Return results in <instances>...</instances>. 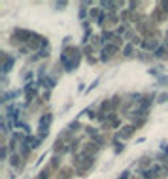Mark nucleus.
<instances>
[{"label": "nucleus", "instance_id": "10", "mask_svg": "<svg viewBox=\"0 0 168 179\" xmlns=\"http://www.w3.org/2000/svg\"><path fill=\"white\" fill-rule=\"evenodd\" d=\"M123 53L127 55V57H130V55H132V45H127V47H125V51H123Z\"/></svg>", "mask_w": 168, "mask_h": 179}, {"label": "nucleus", "instance_id": "6", "mask_svg": "<svg viewBox=\"0 0 168 179\" xmlns=\"http://www.w3.org/2000/svg\"><path fill=\"white\" fill-rule=\"evenodd\" d=\"M144 47H145V49H155V47H157V40H153V38H147V40L144 42Z\"/></svg>", "mask_w": 168, "mask_h": 179}, {"label": "nucleus", "instance_id": "2", "mask_svg": "<svg viewBox=\"0 0 168 179\" xmlns=\"http://www.w3.org/2000/svg\"><path fill=\"white\" fill-rule=\"evenodd\" d=\"M161 177V168L159 166H153V168H147L144 172V179H159Z\"/></svg>", "mask_w": 168, "mask_h": 179}, {"label": "nucleus", "instance_id": "4", "mask_svg": "<svg viewBox=\"0 0 168 179\" xmlns=\"http://www.w3.org/2000/svg\"><path fill=\"white\" fill-rule=\"evenodd\" d=\"M40 85L42 87H47V89H53V87H55V79H51V77H42Z\"/></svg>", "mask_w": 168, "mask_h": 179}, {"label": "nucleus", "instance_id": "5", "mask_svg": "<svg viewBox=\"0 0 168 179\" xmlns=\"http://www.w3.org/2000/svg\"><path fill=\"white\" fill-rule=\"evenodd\" d=\"M132 130H134V126H125V128H123V132H119V138H130V136H132Z\"/></svg>", "mask_w": 168, "mask_h": 179}, {"label": "nucleus", "instance_id": "7", "mask_svg": "<svg viewBox=\"0 0 168 179\" xmlns=\"http://www.w3.org/2000/svg\"><path fill=\"white\" fill-rule=\"evenodd\" d=\"M21 164H23V162H21V157H19L17 153L11 155V166H13V168H21Z\"/></svg>", "mask_w": 168, "mask_h": 179}, {"label": "nucleus", "instance_id": "8", "mask_svg": "<svg viewBox=\"0 0 168 179\" xmlns=\"http://www.w3.org/2000/svg\"><path fill=\"white\" fill-rule=\"evenodd\" d=\"M164 53H166V49H164V47H159V49L155 51V57H164Z\"/></svg>", "mask_w": 168, "mask_h": 179}, {"label": "nucleus", "instance_id": "9", "mask_svg": "<svg viewBox=\"0 0 168 179\" xmlns=\"http://www.w3.org/2000/svg\"><path fill=\"white\" fill-rule=\"evenodd\" d=\"M96 15H98V9H91V11H89V19H95ZM100 17V15H98Z\"/></svg>", "mask_w": 168, "mask_h": 179}, {"label": "nucleus", "instance_id": "3", "mask_svg": "<svg viewBox=\"0 0 168 179\" xmlns=\"http://www.w3.org/2000/svg\"><path fill=\"white\" fill-rule=\"evenodd\" d=\"M51 121H53V117L47 113V115H44L40 119V128H49V125H51Z\"/></svg>", "mask_w": 168, "mask_h": 179}, {"label": "nucleus", "instance_id": "1", "mask_svg": "<svg viewBox=\"0 0 168 179\" xmlns=\"http://www.w3.org/2000/svg\"><path fill=\"white\" fill-rule=\"evenodd\" d=\"M119 51V45L117 44H108L102 49V60H108L110 57H114V53H117Z\"/></svg>", "mask_w": 168, "mask_h": 179}]
</instances>
